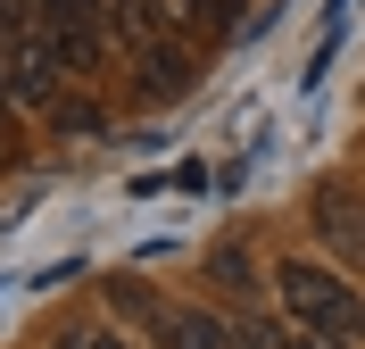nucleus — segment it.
I'll list each match as a JSON object with an SVG mask.
<instances>
[{
	"label": "nucleus",
	"mask_w": 365,
	"mask_h": 349,
	"mask_svg": "<svg viewBox=\"0 0 365 349\" xmlns=\"http://www.w3.org/2000/svg\"><path fill=\"white\" fill-rule=\"evenodd\" d=\"M274 291L291 300V316H299V325L332 333V341H365V300L349 291V283H332L324 266H307V258H291V266L274 275Z\"/></svg>",
	"instance_id": "obj_1"
},
{
	"label": "nucleus",
	"mask_w": 365,
	"mask_h": 349,
	"mask_svg": "<svg viewBox=\"0 0 365 349\" xmlns=\"http://www.w3.org/2000/svg\"><path fill=\"white\" fill-rule=\"evenodd\" d=\"M42 9V42L58 67H100L108 59V0H34Z\"/></svg>",
	"instance_id": "obj_2"
},
{
	"label": "nucleus",
	"mask_w": 365,
	"mask_h": 349,
	"mask_svg": "<svg viewBox=\"0 0 365 349\" xmlns=\"http://www.w3.org/2000/svg\"><path fill=\"white\" fill-rule=\"evenodd\" d=\"M150 333H158V349H241V325L200 316V308H158Z\"/></svg>",
	"instance_id": "obj_3"
},
{
	"label": "nucleus",
	"mask_w": 365,
	"mask_h": 349,
	"mask_svg": "<svg viewBox=\"0 0 365 349\" xmlns=\"http://www.w3.org/2000/svg\"><path fill=\"white\" fill-rule=\"evenodd\" d=\"M316 225H324V241H332V250L365 258V200H357L349 183H324V191H316Z\"/></svg>",
	"instance_id": "obj_4"
},
{
	"label": "nucleus",
	"mask_w": 365,
	"mask_h": 349,
	"mask_svg": "<svg viewBox=\"0 0 365 349\" xmlns=\"http://www.w3.org/2000/svg\"><path fill=\"white\" fill-rule=\"evenodd\" d=\"M141 84H150L158 100H175L182 84H191V59H182V50H158V42H150V50H141Z\"/></svg>",
	"instance_id": "obj_5"
},
{
	"label": "nucleus",
	"mask_w": 365,
	"mask_h": 349,
	"mask_svg": "<svg viewBox=\"0 0 365 349\" xmlns=\"http://www.w3.org/2000/svg\"><path fill=\"white\" fill-rule=\"evenodd\" d=\"M241 349H316V341H299V333L266 325V316H241Z\"/></svg>",
	"instance_id": "obj_6"
},
{
	"label": "nucleus",
	"mask_w": 365,
	"mask_h": 349,
	"mask_svg": "<svg viewBox=\"0 0 365 349\" xmlns=\"http://www.w3.org/2000/svg\"><path fill=\"white\" fill-rule=\"evenodd\" d=\"M116 25H125L133 42H150V34H158V0H116Z\"/></svg>",
	"instance_id": "obj_7"
},
{
	"label": "nucleus",
	"mask_w": 365,
	"mask_h": 349,
	"mask_svg": "<svg viewBox=\"0 0 365 349\" xmlns=\"http://www.w3.org/2000/svg\"><path fill=\"white\" fill-rule=\"evenodd\" d=\"M58 349H125V333H108V325H67Z\"/></svg>",
	"instance_id": "obj_8"
},
{
	"label": "nucleus",
	"mask_w": 365,
	"mask_h": 349,
	"mask_svg": "<svg viewBox=\"0 0 365 349\" xmlns=\"http://www.w3.org/2000/svg\"><path fill=\"white\" fill-rule=\"evenodd\" d=\"M207 266H216V283H250V258H241V250H216Z\"/></svg>",
	"instance_id": "obj_9"
},
{
	"label": "nucleus",
	"mask_w": 365,
	"mask_h": 349,
	"mask_svg": "<svg viewBox=\"0 0 365 349\" xmlns=\"http://www.w3.org/2000/svg\"><path fill=\"white\" fill-rule=\"evenodd\" d=\"M0 100H9V75H0Z\"/></svg>",
	"instance_id": "obj_10"
},
{
	"label": "nucleus",
	"mask_w": 365,
	"mask_h": 349,
	"mask_svg": "<svg viewBox=\"0 0 365 349\" xmlns=\"http://www.w3.org/2000/svg\"><path fill=\"white\" fill-rule=\"evenodd\" d=\"M200 9H207V0H200Z\"/></svg>",
	"instance_id": "obj_11"
}]
</instances>
